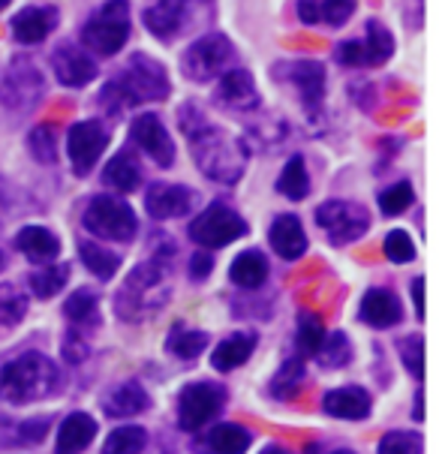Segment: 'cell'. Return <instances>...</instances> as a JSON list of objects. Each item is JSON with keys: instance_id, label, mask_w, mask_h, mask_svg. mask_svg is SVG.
<instances>
[{"instance_id": "obj_1", "label": "cell", "mask_w": 439, "mask_h": 454, "mask_svg": "<svg viewBox=\"0 0 439 454\" xmlns=\"http://www.w3.org/2000/svg\"><path fill=\"white\" fill-rule=\"evenodd\" d=\"M181 129L190 142L192 160L211 181L235 184L241 181L247 168V148L241 138L229 136L226 129L208 121V114L196 103H187L181 109Z\"/></svg>"}, {"instance_id": "obj_2", "label": "cell", "mask_w": 439, "mask_h": 454, "mask_svg": "<svg viewBox=\"0 0 439 454\" xmlns=\"http://www.w3.org/2000/svg\"><path fill=\"white\" fill-rule=\"evenodd\" d=\"M169 97V73L160 60L148 55H133L118 75H112L99 90V106L109 114H124L142 103H157Z\"/></svg>"}, {"instance_id": "obj_3", "label": "cell", "mask_w": 439, "mask_h": 454, "mask_svg": "<svg viewBox=\"0 0 439 454\" xmlns=\"http://www.w3.org/2000/svg\"><path fill=\"white\" fill-rule=\"evenodd\" d=\"M169 292H172L169 256H153L151 262H142V265L133 268V274L127 277V283L118 292L114 310H118L121 319L138 322L157 313L169 301Z\"/></svg>"}, {"instance_id": "obj_4", "label": "cell", "mask_w": 439, "mask_h": 454, "mask_svg": "<svg viewBox=\"0 0 439 454\" xmlns=\"http://www.w3.org/2000/svg\"><path fill=\"white\" fill-rule=\"evenodd\" d=\"M60 388V373L40 352H21L0 367V400L30 403L55 395Z\"/></svg>"}, {"instance_id": "obj_5", "label": "cell", "mask_w": 439, "mask_h": 454, "mask_svg": "<svg viewBox=\"0 0 439 454\" xmlns=\"http://www.w3.org/2000/svg\"><path fill=\"white\" fill-rule=\"evenodd\" d=\"M129 40V0H109L84 21L82 43L88 45L94 55L112 58Z\"/></svg>"}, {"instance_id": "obj_6", "label": "cell", "mask_w": 439, "mask_h": 454, "mask_svg": "<svg viewBox=\"0 0 439 454\" xmlns=\"http://www.w3.org/2000/svg\"><path fill=\"white\" fill-rule=\"evenodd\" d=\"M238 51L226 34H205L184 51L181 73L190 82H214L235 64Z\"/></svg>"}, {"instance_id": "obj_7", "label": "cell", "mask_w": 439, "mask_h": 454, "mask_svg": "<svg viewBox=\"0 0 439 454\" xmlns=\"http://www.w3.org/2000/svg\"><path fill=\"white\" fill-rule=\"evenodd\" d=\"M43 90H45L43 73L30 58L15 55L4 67V73H0V106H6V109L15 112L34 109L40 103Z\"/></svg>"}, {"instance_id": "obj_8", "label": "cell", "mask_w": 439, "mask_h": 454, "mask_svg": "<svg viewBox=\"0 0 439 454\" xmlns=\"http://www.w3.org/2000/svg\"><path fill=\"white\" fill-rule=\"evenodd\" d=\"M82 223L90 235L106 238V241H129L138 229L133 207L127 202H121V199H112V196L90 199V205L84 207Z\"/></svg>"}, {"instance_id": "obj_9", "label": "cell", "mask_w": 439, "mask_h": 454, "mask_svg": "<svg viewBox=\"0 0 439 454\" xmlns=\"http://www.w3.org/2000/svg\"><path fill=\"white\" fill-rule=\"evenodd\" d=\"M391 55H395V36L380 19H371L365 25V34L334 49V58L343 67H382Z\"/></svg>"}, {"instance_id": "obj_10", "label": "cell", "mask_w": 439, "mask_h": 454, "mask_svg": "<svg viewBox=\"0 0 439 454\" xmlns=\"http://www.w3.org/2000/svg\"><path fill=\"white\" fill-rule=\"evenodd\" d=\"M316 223L322 226L331 244H352L371 229V214L358 202L331 199V202L316 207Z\"/></svg>"}, {"instance_id": "obj_11", "label": "cell", "mask_w": 439, "mask_h": 454, "mask_svg": "<svg viewBox=\"0 0 439 454\" xmlns=\"http://www.w3.org/2000/svg\"><path fill=\"white\" fill-rule=\"evenodd\" d=\"M241 235H247V223H244L232 207H226L223 202H214L208 211L199 214L190 226V238L202 250L226 247V244L238 241Z\"/></svg>"}, {"instance_id": "obj_12", "label": "cell", "mask_w": 439, "mask_h": 454, "mask_svg": "<svg viewBox=\"0 0 439 454\" xmlns=\"http://www.w3.org/2000/svg\"><path fill=\"white\" fill-rule=\"evenodd\" d=\"M211 0H151L145 10V27L157 36L160 43H172L192 25V15Z\"/></svg>"}, {"instance_id": "obj_13", "label": "cell", "mask_w": 439, "mask_h": 454, "mask_svg": "<svg viewBox=\"0 0 439 454\" xmlns=\"http://www.w3.org/2000/svg\"><path fill=\"white\" fill-rule=\"evenodd\" d=\"M223 403H226V391L214 382H192L181 391L178 400V425L184 430H199L211 419H217Z\"/></svg>"}, {"instance_id": "obj_14", "label": "cell", "mask_w": 439, "mask_h": 454, "mask_svg": "<svg viewBox=\"0 0 439 454\" xmlns=\"http://www.w3.org/2000/svg\"><path fill=\"white\" fill-rule=\"evenodd\" d=\"M106 145H109V133H106V127L99 124V121H82V124L69 127L67 151H69V160H73V172L79 175V178L94 172Z\"/></svg>"}, {"instance_id": "obj_15", "label": "cell", "mask_w": 439, "mask_h": 454, "mask_svg": "<svg viewBox=\"0 0 439 454\" xmlns=\"http://www.w3.org/2000/svg\"><path fill=\"white\" fill-rule=\"evenodd\" d=\"M274 73L298 90L307 112H319L322 97H325V67L319 60H289V64H277Z\"/></svg>"}, {"instance_id": "obj_16", "label": "cell", "mask_w": 439, "mask_h": 454, "mask_svg": "<svg viewBox=\"0 0 439 454\" xmlns=\"http://www.w3.org/2000/svg\"><path fill=\"white\" fill-rule=\"evenodd\" d=\"M129 136H133L136 148L142 153H148L160 168H169L175 163V142H172V136H169V129L163 127V121L153 112L138 114L133 121V127H129Z\"/></svg>"}, {"instance_id": "obj_17", "label": "cell", "mask_w": 439, "mask_h": 454, "mask_svg": "<svg viewBox=\"0 0 439 454\" xmlns=\"http://www.w3.org/2000/svg\"><path fill=\"white\" fill-rule=\"evenodd\" d=\"M51 69L67 88H84L97 79V60L75 43H60L51 51Z\"/></svg>"}, {"instance_id": "obj_18", "label": "cell", "mask_w": 439, "mask_h": 454, "mask_svg": "<svg viewBox=\"0 0 439 454\" xmlns=\"http://www.w3.org/2000/svg\"><path fill=\"white\" fill-rule=\"evenodd\" d=\"M214 99H217L223 109H232V112H253L262 103L259 88L247 69H229V73H223L217 79Z\"/></svg>"}, {"instance_id": "obj_19", "label": "cell", "mask_w": 439, "mask_h": 454, "mask_svg": "<svg viewBox=\"0 0 439 454\" xmlns=\"http://www.w3.org/2000/svg\"><path fill=\"white\" fill-rule=\"evenodd\" d=\"M199 196L184 184H151L148 196H145V207L153 220H175L184 217L196 207Z\"/></svg>"}, {"instance_id": "obj_20", "label": "cell", "mask_w": 439, "mask_h": 454, "mask_svg": "<svg viewBox=\"0 0 439 454\" xmlns=\"http://www.w3.org/2000/svg\"><path fill=\"white\" fill-rule=\"evenodd\" d=\"M60 21V12L58 6H25L21 12L12 15L10 27H12V36L15 43L21 45H40L51 30L58 27Z\"/></svg>"}, {"instance_id": "obj_21", "label": "cell", "mask_w": 439, "mask_h": 454, "mask_svg": "<svg viewBox=\"0 0 439 454\" xmlns=\"http://www.w3.org/2000/svg\"><path fill=\"white\" fill-rule=\"evenodd\" d=\"M268 241H271V250L277 253L280 259H302L307 253V235H304V226L295 214H280L271 229H268Z\"/></svg>"}, {"instance_id": "obj_22", "label": "cell", "mask_w": 439, "mask_h": 454, "mask_svg": "<svg viewBox=\"0 0 439 454\" xmlns=\"http://www.w3.org/2000/svg\"><path fill=\"white\" fill-rule=\"evenodd\" d=\"M97 436V421L88 412H73L64 419V425L58 427L55 454H82L94 442Z\"/></svg>"}, {"instance_id": "obj_23", "label": "cell", "mask_w": 439, "mask_h": 454, "mask_svg": "<svg viewBox=\"0 0 439 454\" xmlns=\"http://www.w3.org/2000/svg\"><path fill=\"white\" fill-rule=\"evenodd\" d=\"M322 406H325V412L334 415V419L361 421V419H367V412H371V395H367L365 388H358V386L334 388V391H328V395H325Z\"/></svg>"}, {"instance_id": "obj_24", "label": "cell", "mask_w": 439, "mask_h": 454, "mask_svg": "<svg viewBox=\"0 0 439 454\" xmlns=\"http://www.w3.org/2000/svg\"><path fill=\"white\" fill-rule=\"evenodd\" d=\"M15 247L25 253L30 262H36V265H49V262L58 259L60 241L55 232H49L43 226H25L15 235Z\"/></svg>"}, {"instance_id": "obj_25", "label": "cell", "mask_w": 439, "mask_h": 454, "mask_svg": "<svg viewBox=\"0 0 439 454\" xmlns=\"http://www.w3.org/2000/svg\"><path fill=\"white\" fill-rule=\"evenodd\" d=\"M361 319L371 328H391L400 322V301L388 289H371L361 298Z\"/></svg>"}, {"instance_id": "obj_26", "label": "cell", "mask_w": 439, "mask_h": 454, "mask_svg": "<svg viewBox=\"0 0 439 454\" xmlns=\"http://www.w3.org/2000/svg\"><path fill=\"white\" fill-rule=\"evenodd\" d=\"M145 410H148V395L138 382H121L118 388H112L103 397V412L112 415V419H129V415H138Z\"/></svg>"}, {"instance_id": "obj_27", "label": "cell", "mask_w": 439, "mask_h": 454, "mask_svg": "<svg viewBox=\"0 0 439 454\" xmlns=\"http://www.w3.org/2000/svg\"><path fill=\"white\" fill-rule=\"evenodd\" d=\"M103 181L112 190H118V193H133V190H138V184H142V166H138L136 153L129 151L114 153L103 168Z\"/></svg>"}, {"instance_id": "obj_28", "label": "cell", "mask_w": 439, "mask_h": 454, "mask_svg": "<svg viewBox=\"0 0 439 454\" xmlns=\"http://www.w3.org/2000/svg\"><path fill=\"white\" fill-rule=\"evenodd\" d=\"M253 346H256V334H250V331H238V334L226 337V340H223L211 356L214 371L226 373V371L241 367L244 361L253 356Z\"/></svg>"}, {"instance_id": "obj_29", "label": "cell", "mask_w": 439, "mask_h": 454, "mask_svg": "<svg viewBox=\"0 0 439 454\" xmlns=\"http://www.w3.org/2000/svg\"><path fill=\"white\" fill-rule=\"evenodd\" d=\"M229 277L241 289H259L268 280V262L259 250H247L241 256H235L232 268H229Z\"/></svg>"}, {"instance_id": "obj_30", "label": "cell", "mask_w": 439, "mask_h": 454, "mask_svg": "<svg viewBox=\"0 0 439 454\" xmlns=\"http://www.w3.org/2000/svg\"><path fill=\"white\" fill-rule=\"evenodd\" d=\"M205 442H208V451L211 454H244L250 449L253 440H250L247 430L238 427V425H217V427L208 430Z\"/></svg>"}, {"instance_id": "obj_31", "label": "cell", "mask_w": 439, "mask_h": 454, "mask_svg": "<svg viewBox=\"0 0 439 454\" xmlns=\"http://www.w3.org/2000/svg\"><path fill=\"white\" fill-rule=\"evenodd\" d=\"M51 430V419L49 415H40V419H25L19 425H4V436H0V445H36L49 436Z\"/></svg>"}, {"instance_id": "obj_32", "label": "cell", "mask_w": 439, "mask_h": 454, "mask_svg": "<svg viewBox=\"0 0 439 454\" xmlns=\"http://www.w3.org/2000/svg\"><path fill=\"white\" fill-rule=\"evenodd\" d=\"M79 256L84 262V268H88L90 274H97L99 280H112V277L118 274V268H121L118 253L103 250L94 241H79Z\"/></svg>"}, {"instance_id": "obj_33", "label": "cell", "mask_w": 439, "mask_h": 454, "mask_svg": "<svg viewBox=\"0 0 439 454\" xmlns=\"http://www.w3.org/2000/svg\"><path fill=\"white\" fill-rule=\"evenodd\" d=\"M277 190H280L283 196L292 199V202H298V199H304L310 193V175H307V166H304V157H292L286 166H283L280 178H277Z\"/></svg>"}, {"instance_id": "obj_34", "label": "cell", "mask_w": 439, "mask_h": 454, "mask_svg": "<svg viewBox=\"0 0 439 454\" xmlns=\"http://www.w3.org/2000/svg\"><path fill=\"white\" fill-rule=\"evenodd\" d=\"M145 442H148V434L136 425H124L118 430H112L103 442V454H142Z\"/></svg>"}, {"instance_id": "obj_35", "label": "cell", "mask_w": 439, "mask_h": 454, "mask_svg": "<svg viewBox=\"0 0 439 454\" xmlns=\"http://www.w3.org/2000/svg\"><path fill=\"white\" fill-rule=\"evenodd\" d=\"M208 346V334L205 331H192V328H184L178 325L169 334V352H175L178 358L190 361V358H199Z\"/></svg>"}, {"instance_id": "obj_36", "label": "cell", "mask_w": 439, "mask_h": 454, "mask_svg": "<svg viewBox=\"0 0 439 454\" xmlns=\"http://www.w3.org/2000/svg\"><path fill=\"white\" fill-rule=\"evenodd\" d=\"M27 151H30V157L43 166L58 163V133L49 124L34 127L27 136Z\"/></svg>"}, {"instance_id": "obj_37", "label": "cell", "mask_w": 439, "mask_h": 454, "mask_svg": "<svg viewBox=\"0 0 439 454\" xmlns=\"http://www.w3.org/2000/svg\"><path fill=\"white\" fill-rule=\"evenodd\" d=\"M69 280V268L55 265V268H43V271L27 277V286L36 298H51L55 292H60Z\"/></svg>"}, {"instance_id": "obj_38", "label": "cell", "mask_w": 439, "mask_h": 454, "mask_svg": "<svg viewBox=\"0 0 439 454\" xmlns=\"http://www.w3.org/2000/svg\"><path fill=\"white\" fill-rule=\"evenodd\" d=\"M316 358H319L322 367H343V364H349V358H352L349 337H346L343 331H334V334L322 340L319 352H316Z\"/></svg>"}, {"instance_id": "obj_39", "label": "cell", "mask_w": 439, "mask_h": 454, "mask_svg": "<svg viewBox=\"0 0 439 454\" xmlns=\"http://www.w3.org/2000/svg\"><path fill=\"white\" fill-rule=\"evenodd\" d=\"M304 382V364L302 361H286L271 380V395L277 400H286L298 391V386Z\"/></svg>"}, {"instance_id": "obj_40", "label": "cell", "mask_w": 439, "mask_h": 454, "mask_svg": "<svg viewBox=\"0 0 439 454\" xmlns=\"http://www.w3.org/2000/svg\"><path fill=\"white\" fill-rule=\"evenodd\" d=\"M412 202H415V193H412L410 181H397L380 193V207H382L385 217H397V214H404Z\"/></svg>"}, {"instance_id": "obj_41", "label": "cell", "mask_w": 439, "mask_h": 454, "mask_svg": "<svg viewBox=\"0 0 439 454\" xmlns=\"http://www.w3.org/2000/svg\"><path fill=\"white\" fill-rule=\"evenodd\" d=\"M322 340H325V328H322V319L316 313H304L302 325H298V349L302 356H316L319 352Z\"/></svg>"}, {"instance_id": "obj_42", "label": "cell", "mask_w": 439, "mask_h": 454, "mask_svg": "<svg viewBox=\"0 0 439 454\" xmlns=\"http://www.w3.org/2000/svg\"><path fill=\"white\" fill-rule=\"evenodd\" d=\"M25 310H27L25 295H21L12 283L0 286V322H4V325H15V322L25 317Z\"/></svg>"}, {"instance_id": "obj_43", "label": "cell", "mask_w": 439, "mask_h": 454, "mask_svg": "<svg viewBox=\"0 0 439 454\" xmlns=\"http://www.w3.org/2000/svg\"><path fill=\"white\" fill-rule=\"evenodd\" d=\"M64 313H67V319H73V322H90L94 319V313H97V295L90 289H79V292H73V295L67 298V304H64Z\"/></svg>"}, {"instance_id": "obj_44", "label": "cell", "mask_w": 439, "mask_h": 454, "mask_svg": "<svg viewBox=\"0 0 439 454\" xmlns=\"http://www.w3.org/2000/svg\"><path fill=\"white\" fill-rule=\"evenodd\" d=\"M380 454H421V436L410 430H391L382 436Z\"/></svg>"}, {"instance_id": "obj_45", "label": "cell", "mask_w": 439, "mask_h": 454, "mask_svg": "<svg viewBox=\"0 0 439 454\" xmlns=\"http://www.w3.org/2000/svg\"><path fill=\"white\" fill-rule=\"evenodd\" d=\"M316 10H319V21L331 27H343L356 12V0H316Z\"/></svg>"}, {"instance_id": "obj_46", "label": "cell", "mask_w": 439, "mask_h": 454, "mask_svg": "<svg viewBox=\"0 0 439 454\" xmlns=\"http://www.w3.org/2000/svg\"><path fill=\"white\" fill-rule=\"evenodd\" d=\"M400 358H404L406 371H410L412 376H425V340L421 337H404L400 340Z\"/></svg>"}, {"instance_id": "obj_47", "label": "cell", "mask_w": 439, "mask_h": 454, "mask_svg": "<svg viewBox=\"0 0 439 454\" xmlns=\"http://www.w3.org/2000/svg\"><path fill=\"white\" fill-rule=\"evenodd\" d=\"M385 256L391 262H397V265H404V262H412L415 259V244L412 238L404 232V229H395V232H388L385 238Z\"/></svg>"}, {"instance_id": "obj_48", "label": "cell", "mask_w": 439, "mask_h": 454, "mask_svg": "<svg viewBox=\"0 0 439 454\" xmlns=\"http://www.w3.org/2000/svg\"><path fill=\"white\" fill-rule=\"evenodd\" d=\"M211 268H214V259H211V253H208V250H199L196 256L190 259V274H192V280H205V277L211 274Z\"/></svg>"}, {"instance_id": "obj_49", "label": "cell", "mask_w": 439, "mask_h": 454, "mask_svg": "<svg viewBox=\"0 0 439 454\" xmlns=\"http://www.w3.org/2000/svg\"><path fill=\"white\" fill-rule=\"evenodd\" d=\"M64 356L69 364H79V361L88 358V346H84L82 340H75V334L67 337V346H64Z\"/></svg>"}, {"instance_id": "obj_50", "label": "cell", "mask_w": 439, "mask_h": 454, "mask_svg": "<svg viewBox=\"0 0 439 454\" xmlns=\"http://www.w3.org/2000/svg\"><path fill=\"white\" fill-rule=\"evenodd\" d=\"M298 19L304 25H319V10H316V0H298Z\"/></svg>"}, {"instance_id": "obj_51", "label": "cell", "mask_w": 439, "mask_h": 454, "mask_svg": "<svg viewBox=\"0 0 439 454\" xmlns=\"http://www.w3.org/2000/svg\"><path fill=\"white\" fill-rule=\"evenodd\" d=\"M412 301H415L419 319H425V277H419V280L412 283Z\"/></svg>"}, {"instance_id": "obj_52", "label": "cell", "mask_w": 439, "mask_h": 454, "mask_svg": "<svg viewBox=\"0 0 439 454\" xmlns=\"http://www.w3.org/2000/svg\"><path fill=\"white\" fill-rule=\"evenodd\" d=\"M259 454H286V451H283L280 445H265V449H262Z\"/></svg>"}, {"instance_id": "obj_53", "label": "cell", "mask_w": 439, "mask_h": 454, "mask_svg": "<svg viewBox=\"0 0 439 454\" xmlns=\"http://www.w3.org/2000/svg\"><path fill=\"white\" fill-rule=\"evenodd\" d=\"M6 6H10V0H0V12H4V10H6Z\"/></svg>"}, {"instance_id": "obj_54", "label": "cell", "mask_w": 439, "mask_h": 454, "mask_svg": "<svg viewBox=\"0 0 439 454\" xmlns=\"http://www.w3.org/2000/svg\"><path fill=\"white\" fill-rule=\"evenodd\" d=\"M4 265H6V259H4V253H0V271H4Z\"/></svg>"}, {"instance_id": "obj_55", "label": "cell", "mask_w": 439, "mask_h": 454, "mask_svg": "<svg viewBox=\"0 0 439 454\" xmlns=\"http://www.w3.org/2000/svg\"><path fill=\"white\" fill-rule=\"evenodd\" d=\"M331 454H352V451H346V449H341V451H331Z\"/></svg>"}]
</instances>
